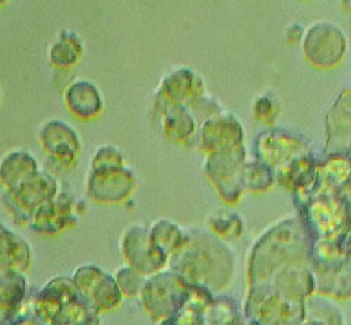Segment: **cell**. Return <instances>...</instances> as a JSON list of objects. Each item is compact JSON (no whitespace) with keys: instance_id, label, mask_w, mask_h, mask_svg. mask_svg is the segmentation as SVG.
<instances>
[{"instance_id":"1","label":"cell","mask_w":351,"mask_h":325,"mask_svg":"<svg viewBox=\"0 0 351 325\" xmlns=\"http://www.w3.org/2000/svg\"><path fill=\"white\" fill-rule=\"evenodd\" d=\"M66 103L81 117H91L101 110V95L88 81H75L66 91Z\"/></svg>"}]
</instances>
